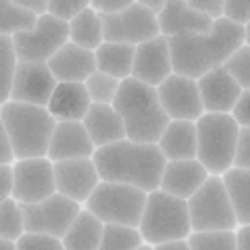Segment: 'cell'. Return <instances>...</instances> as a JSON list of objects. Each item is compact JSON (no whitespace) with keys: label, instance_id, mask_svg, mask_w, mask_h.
I'll return each instance as SVG.
<instances>
[{"label":"cell","instance_id":"obj_1","mask_svg":"<svg viewBox=\"0 0 250 250\" xmlns=\"http://www.w3.org/2000/svg\"><path fill=\"white\" fill-rule=\"evenodd\" d=\"M173 73L202 77L213 67L228 61L240 46L246 44L244 25L228 17L215 19L208 34H179L167 36Z\"/></svg>","mask_w":250,"mask_h":250},{"label":"cell","instance_id":"obj_2","mask_svg":"<svg viewBox=\"0 0 250 250\" xmlns=\"http://www.w3.org/2000/svg\"><path fill=\"white\" fill-rule=\"evenodd\" d=\"M94 161L103 179L131 184L146 192L161 188L163 171L167 165V156L159 144L136 142L129 138L96 148Z\"/></svg>","mask_w":250,"mask_h":250},{"label":"cell","instance_id":"obj_3","mask_svg":"<svg viewBox=\"0 0 250 250\" xmlns=\"http://www.w3.org/2000/svg\"><path fill=\"white\" fill-rule=\"evenodd\" d=\"M113 104L125 121L127 138L136 142L156 144L171 121L159 98L156 85L140 82L136 77H125L121 82Z\"/></svg>","mask_w":250,"mask_h":250},{"label":"cell","instance_id":"obj_4","mask_svg":"<svg viewBox=\"0 0 250 250\" xmlns=\"http://www.w3.org/2000/svg\"><path fill=\"white\" fill-rule=\"evenodd\" d=\"M0 123L13 140L17 159L48 156L50 138L57 125L48 106L4 100L0 108Z\"/></svg>","mask_w":250,"mask_h":250},{"label":"cell","instance_id":"obj_5","mask_svg":"<svg viewBox=\"0 0 250 250\" xmlns=\"http://www.w3.org/2000/svg\"><path fill=\"white\" fill-rule=\"evenodd\" d=\"M196 125L200 163L213 175H223L233 167L242 125L233 113H205Z\"/></svg>","mask_w":250,"mask_h":250},{"label":"cell","instance_id":"obj_6","mask_svg":"<svg viewBox=\"0 0 250 250\" xmlns=\"http://www.w3.org/2000/svg\"><path fill=\"white\" fill-rule=\"evenodd\" d=\"M140 231L150 244H159V242H167L173 238H188L192 233L188 200L167 190H161V188L148 192Z\"/></svg>","mask_w":250,"mask_h":250},{"label":"cell","instance_id":"obj_7","mask_svg":"<svg viewBox=\"0 0 250 250\" xmlns=\"http://www.w3.org/2000/svg\"><path fill=\"white\" fill-rule=\"evenodd\" d=\"M148 192L138 186L108 182L100 179L92 196L85 200V208H90L94 215H98L104 223H123L140 228L144 208H146Z\"/></svg>","mask_w":250,"mask_h":250},{"label":"cell","instance_id":"obj_8","mask_svg":"<svg viewBox=\"0 0 250 250\" xmlns=\"http://www.w3.org/2000/svg\"><path fill=\"white\" fill-rule=\"evenodd\" d=\"M192 231L200 229H236L240 221L233 208L223 175H213L188 198Z\"/></svg>","mask_w":250,"mask_h":250},{"label":"cell","instance_id":"obj_9","mask_svg":"<svg viewBox=\"0 0 250 250\" xmlns=\"http://www.w3.org/2000/svg\"><path fill=\"white\" fill-rule=\"evenodd\" d=\"M19 61H46L52 59L65 42H69V21L52 13L40 15L31 29L19 31L13 36Z\"/></svg>","mask_w":250,"mask_h":250},{"label":"cell","instance_id":"obj_10","mask_svg":"<svg viewBox=\"0 0 250 250\" xmlns=\"http://www.w3.org/2000/svg\"><path fill=\"white\" fill-rule=\"evenodd\" d=\"M21 207L23 217H25V231H44L59 238H65L67 229L71 228L75 217L83 208L82 202L61 192H54L52 196L40 202H27Z\"/></svg>","mask_w":250,"mask_h":250},{"label":"cell","instance_id":"obj_11","mask_svg":"<svg viewBox=\"0 0 250 250\" xmlns=\"http://www.w3.org/2000/svg\"><path fill=\"white\" fill-rule=\"evenodd\" d=\"M104 25V40L140 44L161 34L159 15L148 6L134 2L117 13H100Z\"/></svg>","mask_w":250,"mask_h":250},{"label":"cell","instance_id":"obj_12","mask_svg":"<svg viewBox=\"0 0 250 250\" xmlns=\"http://www.w3.org/2000/svg\"><path fill=\"white\" fill-rule=\"evenodd\" d=\"M57 192V177H54V161L48 156H29L17 159L15 163V192L21 205L40 202Z\"/></svg>","mask_w":250,"mask_h":250},{"label":"cell","instance_id":"obj_13","mask_svg":"<svg viewBox=\"0 0 250 250\" xmlns=\"http://www.w3.org/2000/svg\"><path fill=\"white\" fill-rule=\"evenodd\" d=\"M57 85L59 80L46 61H19L9 100L48 106Z\"/></svg>","mask_w":250,"mask_h":250},{"label":"cell","instance_id":"obj_14","mask_svg":"<svg viewBox=\"0 0 250 250\" xmlns=\"http://www.w3.org/2000/svg\"><path fill=\"white\" fill-rule=\"evenodd\" d=\"M156 90H159V98L171 119L198 121L207 113L196 77L171 73L165 82L156 85Z\"/></svg>","mask_w":250,"mask_h":250},{"label":"cell","instance_id":"obj_15","mask_svg":"<svg viewBox=\"0 0 250 250\" xmlns=\"http://www.w3.org/2000/svg\"><path fill=\"white\" fill-rule=\"evenodd\" d=\"M54 177H57V192L85 205L100 184V171L94 156L83 159H65L54 161Z\"/></svg>","mask_w":250,"mask_h":250},{"label":"cell","instance_id":"obj_16","mask_svg":"<svg viewBox=\"0 0 250 250\" xmlns=\"http://www.w3.org/2000/svg\"><path fill=\"white\" fill-rule=\"evenodd\" d=\"M173 73V61H171V48L167 36H154L146 42L136 44V59L131 77L150 85H159Z\"/></svg>","mask_w":250,"mask_h":250},{"label":"cell","instance_id":"obj_17","mask_svg":"<svg viewBox=\"0 0 250 250\" xmlns=\"http://www.w3.org/2000/svg\"><path fill=\"white\" fill-rule=\"evenodd\" d=\"M198 88L207 113H233L244 88L223 65L213 67L198 77Z\"/></svg>","mask_w":250,"mask_h":250},{"label":"cell","instance_id":"obj_18","mask_svg":"<svg viewBox=\"0 0 250 250\" xmlns=\"http://www.w3.org/2000/svg\"><path fill=\"white\" fill-rule=\"evenodd\" d=\"M215 19L196 11L188 0H167L159 11V25L163 36L179 34H208Z\"/></svg>","mask_w":250,"mask_h":250},{"label":"cell","instance_id":"obj_19","mask_svg":"<svg viewBox=\"0 0 250 250\" xmlns=\"http://www.w3.org/2000/svg\"><path fill=\"white\" fill-rule=\"evenodd\" d=\"M94 152H96V144L92 142L83 121H57L48 146V159H83V156H94Z\"/></svg>","mask_w":250,"mask_h":250},{"label":"cell","instance_id":"obj_20","mask_svg":"<svg viewBox=\"0 0 250 250\" xmlns=\"http://www.w3.org/2000/svg\"><path fill=\"white\" fill-rule=\"evenodd\" d=\"M48 65L59 82H85L98 69L96 52L71 40L65 42L52 54Z\"/></svg>","mask_w":250,"mask_h":250},{"label":"cell","instance_id":"obj_21","mask_svg":"<svg viewBox=\"0 0 250 250\" xmlns=\"http://www.w3.org/2000/svg\"><path fill=\"white\" fill-rule=\"evenodd\" d=\"M210 171L202 165L200 159H179V161H167L165 171L161 179V190H167L175 196L190 198L208 179Z\"/></svg>","mask_w":250,"mask_h":250},{"label":"cell","instance_id":"obj_22","mask_svg":"<svg viewBox=\"0 0 250 250\" xmlns=\"http://www.w3.org/2000/svg\"><path fill=\"white\" fill-rule=\"evenodd\" d=\"M92 104L85 82H59L48 103V111L57 121H83Z\"/></svg>","mask_w":250,"mask_h":250},{"label":"cell","instance_id":"obj_23","mask_svg":"<svg viewBox=\"0 0 250 250\" xmlns=\"http://www.w3.org/2000/svg\"><path fill=\"white\" fill-rule=\"evenodd\" d=\"M83 125L88 129L92 142L100 146L115 144L119 140L127 138V129H125V121L121 113L115 108V104H98L94 103L90 106L88 115L83 117Z\"/></svg>","mask_w":250,"mask_h":250},{"label":"cell","instance_id":"obj_24","mask_svg":"<svg viewBox=\"0 0 250 250\" xmlns=\"http://www.w3.org/2000/svg\"><path fill=\"white\" fill-rule=\"evenodd\" d=\"M161 146L167 161L179 159H198V125L190 119H171L163 131Z\"/></svg>","mask_w":250,"mask_h":250},{"label":"cell","instance_id":"obj_25","mask_svg":"<svg viewBox=\"0 0 250 250\" xmlns=\"http://www.w3.org/2000/svg\"><path fill=\"white\" fill-rule=\"evenodd\" d=\"M103 231L104 221L98 215H94L90 208L83 207L71 223V228L67 229L65 238H62L65 250H100Z\"/></svg>","mask_w":250,"mask_h":250},{"label":"cell","instance_id":"obj_26","mask_svg":"<svg viewBox=\"0 0 250 250\" xmlns=\"http://www.w3.org/2000/svg\"><path fill=\"white\" fill-rule=\"evenodd\" d=\"M94 52H96V65L100 71L111 73L115 77H119V80L131 77L134 59H136V44L104 40Z\"/></svg>","mask_w":250,"mask_h":250},{"label":"cell","instance_id":"obj_27","mask_svg":"<svg viewBox=\"0 0 250 250\" xmlns=\"http://www.w3.org/2000/svg\"><path fill=\"white\" fill-rule=\"evenodd\" d=\"M69 40L90 50H96L104 42L103 17H100V13L94 6L83 9L69 21Z\"/></svg>","mask_w":250,"mask_h":250},{"label":"cell","instance_id":"obj_28","mask_svg":"<svg viewBox=\"0 0 250 250\" xmlns=\"http://www.w3.org/2000/svg\"><path fill=\"white\" fill-rule=\"evenodd\" d=\"M223 182L228 186L240 225L250 223V169L231 167L223 173Z\"/></svg>","mask_w":250,"mask_h":250},{"label":"cell","instance_id":"obj_29","mask_svg":"<svg viewBox=\"0 0 250 250\" xmlns=\"http://www.w3.org/2000/svg\"><path fill=\"white\" fill-rule=\"evenodd\" d=\"M144 242L146 240L140 228L123 223H104L100 250H138Z\"/></svg>","mask_w":250,"mask_h":250},{"label":"cell","instance_id":"obj_30","mask_svg":"<svg viewBox=\"0 0 250 250\" xmlns=\"http://www.w3.org/2000/svg\"><path fill=\"white\" fill-rule=\"evenodd\" d=\"M0 34H9L15 36L19 31L31 29L40 19V15L25 9V6L17 4L15 0H0Z\"/></svg>","mask_w":250,"mask_h":250},{"label":"cell","instance_id":"obj_31","mask_svg":"<svg viewBox=\"0 0 250 250\" xmlns=\"http://www.w3.org/2000/svg\"><path fill=\"white\" fill-rule=\"evenodd\" d=\"M192 250H236V229H200L188 236Z\"/></svg>","mask_w":250,"mask_h":250},{"label":"cell","instance_id":"obj_32","mask_svg":"<svg viewBox=\"0 0 250 250\" xmlns=\"http://www.w3.org/2000/svg\"><path fill=\"white\" fill-rule=\"evenodd\" d=\"M25 233V217L23 207L17 198H2L0 200V238L19 240Z\"/></svg>","mask_w":250,"mask_h":250},{"label":"cell","instance_id":"obj_33","mask_svg":"<svg viewBox=\"0 0 250 250\" xmlns=\"http://www.w3.org/2000/svg\"><path fill=\"white\" fill-rule=\"evenodd\" d=\"M121 82L119 77H115L111 73H104L96 69L88 80H85V85H88V92L92 96V103H98V104H113L117 94H119L121 88Z\"/></svg>","mask_w":250,"mask_h":250},{"label":"cell","instance_id":"obj_34","mask_svg":"<svg viewBox=\"0 0 250 250\" xmlns=\"http://www.w3.org/2000/svg\"><path fill=\"white\" fill-rule=\"evenodd\" d=\"M223 67L233 75V80L244 90L250 88V46L248 44L240 46V48L223 62Z\"/></svg>","mask_w":250,"mask_h":250},{"label":"cell","instance_id":"obj_35","mask_svg":"<svg viewBox=\"0 0 250 250\" xmlns=\"http://www.w3.org/2000/svg\"><path fill=\"white\" fill-rule=\"evenodd\" d=\"M0 42H2L4 48V88H2V103L9 100L11 96V88H13V80H15V71H17L19 65V54L15 48V40L9 34H0Z\"/></svg>","mask_w":250,"mask_h":250},{"label":"cell","instance_id":"obj_36","mask_svg":"<svg viewBox=\"0 0 250 250\" xmlns=\"http://www.w3.org/2000/svg\"><path fill=\"white\" fill-rule=\"evenodd\" d=\"M17 242L19 250H65L62 238L44 231H25Z\"/></svg>","mask_w":250,"mask_h":250},{"label":"cell","instance_id":"obj_37","mask_svg":"<svg viewBox=\"0 0 250 250\" xmlns=\"http://www.w3.org/2000/svg\"><path fill=\"white\" fill-rule=\"evenodd\" d=\"M88 6H92V0H50L48 13L65 21H71L77 13H82Z\"/></svg>","mask_w":250,"mask_h":250},{"label":"cell","instance_id":"obj_38","mask_svg":"<svg viewBox=\"0 0 250 250\" xmlns=\"http://www.w3.org/2000/svg\"><path fill=\"white\" fill-rule=\"evenodd\" d=\"M233 167L250 169V127H248V125H242V127H240V138H238V148H236Z\"/></svg>","mask_w":250,"mask_h":250},{"label":"cell","instance_id":"obj_39","mask_svg":"<svg viewBox=\"0 0 250 250\" xmlns=\"http://www.w3.org/2000/svg\"><path fill=\"white\" fill-rule=\"evenodd\" d=\"M225 17L246 25L250 21V0H225Z\"/></svg>","mask_w":250,"mask_h":250},{"label":"cell","instance_id":"obj_40","mask_svg":"<svg viewBox=\"0 0 250 250\" xmlns=\"http://www.w3.org/2000/svg\"><path fill=\"white\" fill-rule=\"evenodd\" d=\"M194 9L208 15L213 19H221L225 17V0H188Z\"/></svg>","mask_w":250,"mask_h":250},{"label":"cell","instance_id":"obj_41","mask_svg":"<svg viewBox=\"0 0 250 250\" xmlns=\"http://www.w3.org/2000/svg\"><path fill=\"white\" fill-rule=\"evenodd\" d=\"M0 182H2V192H0V196L2 198H9L13 196L15 192V163H4V165H0Z\"/></svg>","mask_w":250,"mask_h":250},{"label":"cell","instance_id":"obj_42","mask_svg":"<svg viewBox=\"0 0 250 250\" xmlns=\"http://www.w3.org/2000/svg\"><path fill=\"white\" fill-rule=\"evenodd\" d=\"M233 117L238 119L240 125H248L250 127V88L242 92L236 108H233Z\"/></svg>","mask_w":250,"mask_h":250},{"label":"cell","instance_id":"obj_43","mask_svg":"<svg viewBox=\"0 0 250 250\" xmlns=\"http://www.w3.org/2000/svg\"><path fill=\"white\" fill-rule=\"evenodd\" d=\"M136 0H92V6L98 13H117L121 9H127Z\"/></svg>","mask_w":250,"mask_h":250},{"label":"cell","instance_id":"obj_44","mask_svg":"<svg viewBox=\"0 0 250 250\" xmlns=\"http://www.w3.org/2000/svg\"><path fill=\"white\" fill-rule=\"evenodd\" d=\"M4 163H17V150H15V144L11 136L6 134L2 129V152H0V165H4Z\"/></svg>","mask_w":250,"mask_h":250},{"label":"cell","instance_id":"obj_45","mask_svg":"<svg viewBox=\"0 0 250 250\" xmlns=\"http://www.w3.org/2000/svg\"><path fill=\"white\" fill-rule=\"evenodd\" d=\"M188 248H190V242H188V238H173V240L154 244V250H188Z\"/></svg>","mask_w":250,"mask_h":250},{"label":"cell","instance_id":"obj_46","mask_svg":"<svg viewBox=\"0 0 250 250\" xmlns=\"http://www.w3.org/2000/svg\"><path fill=\"white\" fill-rule=\"evenodd\" d=\"M15 2L38 13V15H46L48 13V6H50V0H15Z\"/></svg>","mask_w":250,"mask_h":250},{"label":"cell","instance_id":"obj_47","mask_svg":"<svg viewBox=\"0 0 250 250\" xmlns=\"http://www.w3.org/2000/svg\"><path fill=\"white\" fill-rule=\"evenodd\" d=\"M236 238H238V248L240 250H250V223L238 225L236 228Z\"/></svg>","mask_w":250,"mask_h":250},{"label":"cell","instance_id":"obj_48","mask_svg":"<svg viewBox=\"0 0 250 250\" xmlns=\"http://www.w3.org/2000/svg\"><path fill=\"white\" fill-rule=\"evenodd\" d=\"M136 2H140V4L148 6V9H152L156 15H159V11L163 9V6H165L167 0H136Z\"/></svg>","mask_w":250,"mask_h":250},{"label":"cell","instance_id":"obj_49","mask_svg":"<svg viewBox=\"0 0 250 250\" xmlns=\"http://www.w3.org/2000/svg\"><path fill=\"white\" fill-rule=\"evenodd\" d=\"M0 248L2 250H19V242L13 238H0Z\"/></svg>","mask_w":250,"mask_h":250},{"label":"cell","instance_id":"obj_50","mask_svg":"<svg viewBox=\"0 0 250 250\" xmlns=\"http://www.w3.org/2000/svg\"><path fill=\"white\" fill-rule=\"evenodd\" d=\"M244 34H246V44L250 46V21H248L246 25H244Z\"/></svg>","mask_w":250,"mask_h":250}]
</instances>
